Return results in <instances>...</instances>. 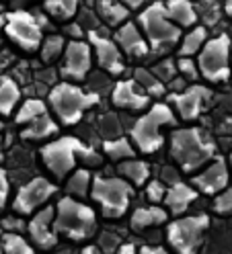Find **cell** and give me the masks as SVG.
<instances>
[{
    "label": "cell",
    "mask_w": 232,
    "mask_h": 254,
    "mask_svg": "<svg viewBox=\"0 0 232 254\" xmlns=\"http://www.w3.org/2000/svg\"><path fill=\"white\" fill-rule=\"evenodd\" d=\"M4 17H6V23H4L6 39L27 54L37 52L39 43L43 39V27L35 17V12L25 8H14L4 12Z\"/></svg>",
    "instance_id": "10"
},
{
    "label": "cell",
    "mask_w": 232,
    "mask_h": 254,
    "mask_svg": "<svg viewBox=\"0 0 232 254\" xmlns=\"http://www.w3.org/2000/svg\"><path fill=\"white\" fill-rule=\"evenodd\" d=\"M121 2L126 4L130 10H140L144 4H148V2H150V0H121Z\"/></svg>",
    "instance_id": "48"
},
{
    "label": "cell",
    "mask_w": 232,
    "mask_h": 254,
    "mask_svg": "<svg viewBox=\"0 0 232 254\" xmlns=\"http://www.w3.org/2000/svg\"><path fill=\"white\" fill-rule=\"evenodd\" d=\"M150 70L156 74V76H158V80H162L164 86H166V82H168V80H173V78L177 76V60L168 58V56H160V60L154 64Z\"/></svg>",
    "instance_id": "35"
},
{
    "label": "cell",
    "mask_w": 232,
    "mask_h": 254,
    "mask_svg": "<svg viewBox=\"0 0 232 254\" xmlns=\"http://www.w3.org/2000/svg\"><path fill=\"white\" fill-rule=\"evenodd\" d=\"M58 131H60V123L50 111H45L39 117L31 119L29 123L23 125L19 137L25 141H48L54 135H58Z\"/></svg>",
    "instance_id": "20"
},
{
    "label": "cell",
    "mask_w": 232,
    "mask_h": 254,
    "mask_svg": "<svg viewBox=\"0 0 232 254\" xmlns=\"http://www.w3.org/2000/svg\"><path fill=\"white\" fill-rule=\"evenodd\" d=\"M92 177H95V174L90 172L88 166H76V168L68 174V177L64 179V181H66V185H64L66 195L76 197V199H86L88 193H90Z\"/></svg>",
    "instance_id": "26"
},
{
    "label": "cell",
    "mask_w": 232,
    "mask_h": 254,
    "mask_svg": "<svg viewBox=\"0 0 232 254\" xmlns=\"http://www.w3.org/2000/svg\"><path fill=\"white\" fill-rule=\"evenodd\" d=\"M230 78H232V74H230Z\"/></svg>",
    "instance_id": "60"
},
{
    "label": "cell",
    "mask_w": 232,
    "mask_h": 254,
    "mask_svg": "<svg viewBox=\"0 0 232 254\" xmlns=\"http://www.w3.org/2000/svg\"><path fill=\"white\" fill-rule=\"evenodd\" d=\"M95 12L105 27L115 29L130 19L132 10L121 0H95Z\"/></svg>",
    "instance_id": "24"
},
{
    "label": "cell",
    "mask_w": 232,
    "mask_h": 254,
    "mask_svg": "<svg viewBox=\"0 0 232 254\" xmlns=\"http://www.w3.org/2000/svg\"><path fill=\"white\" fill-rule=\"evenodd\" d=\"M212 209L218 213V215H230L232 213V187H224L222 190L214 195V203H212Z\"/></svg>",
    "instance_id": "38"
},
{
    "label": "cell",
    "mask_w": 232,
    "mask_h": 254,
    "mask_svg": "<svg viewBox=\"0 0 232 254\" xmlns=\"http://www.w3.org/2000/svg\"><path fill=\"white\" fill-rule=\"evenodd\" d=\"M29 217L31 219L27 221L25 228L29 234V242L37 250H54L60 242V236L54 228V205H43Z\"/></svg>",
    "instance_id": "16"
},
{
    "label": "cell",
    "mask_w": 232,
    "mask_h": 254,
    "mask_svg": "<svg viewBox=\"0 0 232 254\" xmlns=\"http://www.w3.org/2000/svg\"><path fill=\"white\" fill-rule=\"evenodd\" d=\"M117 252L119 254H134V252H138V246L134 242H119Z\"/></svg>",
    "instance_id": "47"
},
{
    "label": "cell",
    "mask_w": 232,
    "mask_h": 254,
    "mask_svg": "<svg viewBox=\"0 0 232 254\" xmlns=\"http://www.w3.org/2000/svg\"><path fill=\"white\" fill-rule=\"evenodd\" d=\"M54 228L60 238L70 242H88L97 234L99 217L97 211L82 199L64 195L54 205Z\"/></svg>",
    "instance_id": "5"
},
{
    "label": "cell",
    "mask_w": 232,
    "mask_h": 254,
    "mask_svg": "<svg viewBox=\"0 0 232 254\" xmlns=\"http://www.w3.org/2000/svg\"><path fill=\"white\" fill-rule=\"evenodd\" d=\"M210 37V31L206 25H193L187 29V33H181V39L177 43V54L179 56H195L202 45L206 43V39Z\"/></svg>",
    "instance_id": "28"
},
{
    "label": "cell",
    "mask_w": 232,
    "mask_h": 254,
    "mask_svg": "<svg viewBox=\"0 0 232 254\" xmlns=\"http://www.w3.org/2000/svg\"><path fill=\"white\" fill-rule=\"evenodd\" d=\"M168 154L181 172L191 174L216 156V144L199 127H177L168 135Z\"/></svg>",
    "instance_id": "3"
},
{
    "label": "cell",
    "mask_w": 232,
    "mask_h": 254,
    "mask_svg": "<svg viewBox=\"0 0 232 254\" xmlns=\"http://www.w3.org/2000/svg\"><path fill=\"white\" fill-rule=\"evenodd\" d=\"M66 37L60 35V33H50V35H43L41 43H39V58L43 64L52 66L54 62H58L64 54V47H66Z\"/></svg>",
    "instance_id": "32"
},
{
    "label": "cell",
    "mask_w": 232,
    "mask_h": 254,
    "mask_svg": "<svg viewBox=\"0 0 232 254\" xmlns=\"http://www.w3.org/2000/svg\"><path fill=\"white\" fill-rule=\"evenodd\" d=\"M12 4H23V2H27V0H10Z\"/></svg>",
    "instance_id": "54"
},
{
    "label": "cell",
    "mask_w": 232,
    "mask_h": 254,
    "mask_svg": "<svg viewBox=\"0 0 232 254\" xmlns=\"http://www.w3.org/2000/svg\"><path fill=\"white\" fill-rule=\"evenodd\" d=\"M103 156L109 158L111 162H121V160H128V158H134L138 154V150L134 148L130 135H117V137H109V139H103L101 144Z\"/></svg>",
    "instance_id": "27"
},
{
    "label": "cell",
    "mask_w": 232,
    "mask_h": 254,
    "mask_svg": "<svg viewBox=\"0 0 232 254\" xmlns=\"http://www.w3.org/2000/svg\"><path fill=\"white\" fill-rule=\"evenodd\" d=\"M45 101H48L50 113L56 117L60 127L62 125L72 127L76 123H80V119L92 107H97L101 103V94L80 88L78 82L60 80L52 84Z\"/></svg>",
    "instance_id": "4"
},
{
    "label": "cell",
    "mask_w": 232,
    "mask_h": 254,
    "mask_svg": "<svg viewBox=\"0 0 232 254\" xmlns=\"http://www.w3.org/2000/svg\"><path fill=\"white\" fill-rule=\"evenodd\" d=\"M226 160H228V168H230V177H232V152H230V156L226 158Z\"/></svg>",
    "instance_id": "53"
},
{
    "label": "cell",
    "mask_w": 232,
    "mask_h": 254,
    "mask_svg": "<svg viewBox=\"0 0 232 254\" xmlns=\"http://www.w3.org/2000/svg\"><path fill=\"white\" fill-rule=\"evenodd\" d=\"M136 195V187L123 177H92L88 197L99 205L101 217L121 219L130 211L132 199Z\"/></svg>",
    "instance_id": "7"
},
{
    "label": "cell",
    "mask_w": 232,
    "mask_h": 254,
    "mask_svg": "<svg viewBox=\"0 0 232 254\" xmlns=\"http://www.w3.org/2000/svg\"><path fill=\"white\" fill-rule=\"evenodd\" d=\"M166 183L164 181H160V179H148L146 181V185H144V189H146V199L150 201V203H162V199H164V193H166Z\"/></svg>",
    "instance_id": "39"
},
{
    "label": "cell",
    "mask_w": 232,
    "mask_h": 254,
    "mask_svg": "<svg viewBox=\"0 0 232 254\" xmlns=\"http://www.w3.org/2000/svg\"><path fill=\"white\" fill-rule=\"evenodd\" d=\"M160 181H166V185H171V183L179 181V177H177V172H175L171 166H164V170H162V179H160Z\"/></svg>",
    "instance_id": "46"
},
{
    "label": "cell",
    "mask_w": 232,
    "mask_h": 254,
    "mask_svg": "<svg viewBox=\"0 0 232 254\" xmlns=\"http://www.w3.org/2000/svg\"><path fill=\"white\" fill-rule=\"evenodd\" d=\"M195 2V10H197V19L204 21V25L210 29L212 25H216L222 17V6L216 0H193Z\"/></svg>",
    "instance_id": "34"
},
{
    "label": "cell",
    "mask_w": 232,
    "mask_h": 254,
    "mask_svg": "<svg viewBox=\"0 0 232 254\" xmlns=\"http://www.w3.org/2000/svg\"><path fill=\"white\" fill-rule=\"evenodd\" d=\"M191 185L202 195L214 197L218 190L230 185V168L224 156L216 154L210 162H206L199 170L191 172Z\"/></svg>",
    "instance_id": "15"
},
{
    "label": "cell",
    "mask_w": 232,
    "mask_h": 254,
    "mask_svg": "<svg viewBox=\"0 0 232 254\" xmlns=\"http://www.w3.org/2000/svg\"><path fill=\"white\" fill-rule=\"evenodd\" d=\"M177 74L185 78V82H197L199 80V70H197L195 56H179Z\"/></svg>",
    "instance_id": "36"
},
{
    "label": "cell",
    "mask_w": 232,
    "mask_h": 254,
    "mask_svg": "<svg viewBox=\"0 0 232 254\" xmlns=\"http://www.w3.org/2000/svg\"><path fill=\"white\" fill-rule=\"evenodd\" d=\"M99 133H101L103 139L121 135V121H119V117L113 115V113L101 115V117H99Z\"/></svg>",
    "instance_id": "37"
},
{
    "label": "cell",
    "mask_w": 232,
    "mask_h": 254,
    "mask_svg": "<svg viewBox=\"0 0 232 254\" xmlns=\"http://www.w3.org/2000/svg\"><path fill=\"white\" fill-rule=\"evenodd\" d=\"M117 174L138 189V187L146 185V181L150 179V174H152V168H150V164L146 160H140V158L134 156V158H128V160L117 162Z\"/></svg>",
    "instance_id": "25"
},
{
    "label": "cell",
    "mask_w": 232,
    "mask_h": 254,
    "mask_svg": "<svg viewBox=\"0 0 232 254\" xmlns=\"http://www.w3.org/2000/svg\"><path fill=\"white\" fill-rule=\"evenodd\" d=\"M138 27L142 29V33L150 45V54L154 56H166L171 54L179 39L183 29L177 27L171 19L166 17L164 4L160 0H150L138 12Z\"/></svg>",
    "instance_id": "6"
},
{
    "label": "cell",
    "mask_w": 232,
    "mask_h": 254,
    "mask_svg": "<svg viewBox=\"0 0 232 254\" xmlns=\"http://www.w3.org/2000/svg\"><path fill=\"white\" fill-rule=\"evenodd\" d=\"M86 41L92 47V60L97 62L99 70L107 72L111 78H119L126 72L128 60L111 35H103L101 31H86Z\"/></svg>",
    "instance_id": "13"
},
{
    "label": "cell",
    "mask_w": 232,
    "mask_h": 254,
    "mask_svg": "<svg viewBox=\"0 0 232 254\" xmlns=\"http://www.w3.org/2000/svg\"><path fill=\"white\" fill-rule=\"evenodd\" d=\"M132 78L138 82V86H140L150 99H160V97H164V94H166L164 82L158 80V76L154 74L150 68H136Z\"/></svg>",
    "instance_id": "31"
},
{
    "label": "cell",
    "mask_w": 232,
    "mask_h": 254,
    "mask_svg": "<svg viewBox=\"0 0 232 254\" xmlns=\"http://www.w3.org/2000/svg\"><path fill=\"white\" fill-rule=\"evenodd\" d=\"M0 252H2V248H0Z\"/></svg>",
    "instance_id": "59"
},
{
    "label": "cell",
    "mask_w": 232,
    "mask_h": 254,
    "mask_svg": "<svg viewBox=\"0 0 232 254\" xmlns=\"http://www.w3.org/2000/svg\"><path fill=\"white\" fill-rule=\"evenodd\" d=\"M2 160H4V141H2V135H0V164H2Z\"/></svg>",
    "instance_id": "52"
},
{
    "label": "cell",
    "mask_w": 232,
    "mask_h": 254,
    "mask_svg": "<svg viewBox=\"0 0 232 254\" xmlns=\"http://www.w3.org/2000/svg\"><path fill=\"white\" fill-rule=\"evenodd\" d=\"M166 242L179 254H195L204 246L206 234L210 230V215H177L173 221H166Z\"/></svg>",
    "instance_id": "9"
},
{
    "label": "cell",
    "mask_w": 232,
    "mask_h": 254,
    "mask_svg": "<svg viewBox=\"0 0 232 254\" xmlns=\"http://www.w3.org/2000/svg\"><path fill=\"white\" fill-rule=\"evenodd\" d=\"M60 64V78L70 82H84L92 70V47L84 39H68Z\"/></svg>",
    "instance_id": "12"
},
{
    "label": "cell",
    "mask_w": 232,
    "mask_h": 254,
    "mask_svg": "<svg viewBox=\"0 0 232 254\" xmlns=\"http://www.w3.org/2000/svg\"><path fill=\"white\" fill-rule=\"evenodd\" d=\"M4 23H6V17H4V12H0V37L4 33Z\"/></svg>",
    "instance_id": "51"
},
{
    "label": "cell",
    "mask_w": 232,
    "mask_h": 254,
    "mask_svg": "<svg viewBox=\"0 0 232 254\" xmlns=\"http://www.w3.org/2000/svg\"><path fill=\"white\" fill-rule=\"evenodd\" d=\"M0 12H4V4L2 2H0Z\"/></svg>",
    "instance_id": "56"
},
{
    "label": "cell",
    "mask_w": 232,
    "mask_h": 254,
    "mask_svg": "<svg viewBox=\"0 0 232 254\" xmlns=\"http://www.w3.org/2000/svg\"><path fill=\"white\" fill-rule=\"evenodd\" d=\"M23 99L21 84L8 74H0V117H12L14 109Z\"/></svg>",
    "instance_id": "23"
},
{
    "label": "cell",
    "mask_w": 232,
    "mask_h": 254,
    "mask_svg": "<svg viewBox=\"0 0 232 254\" xmlns=\"http://www.w3.org/2000/svg\"><path fill=\"white\" fill-rule=\"evenodd\" d=\"M160 2H164V0H160Z\"/></svg>",
    "instance_id": "58"
},
{
    "label": "cell",
    "mask_w": 232,
    "mask_h": 254,
    "mask_svg": "<svg viewBox=\"0 0 232 254\" xmlns=\"http://www.w3.org/2000/svg\"><path fill=\"white\" fill-rule=\"evenodd\" d=\"M64 37L66 39H84L86 37V31H84V27L78 23V21H66V25H64Z\"/></svg>",
    "instance_id": "43"
},
{
    "label": "cell",
    "mask_w": 232,
    "mask_h": 254,
    "mask_svg": "<svg viewBox=\"0 0 232 254\" xmlns=\"http://www.w3.org/2000/svg\"><path fill=\"white\" fill-rule=\"evenodd\" d=\"M58 190H60V187L54 181L45 179V177H33L25 185H21L19 190L14 193L12 211L27 217L33 211H37L39 207H43V205H48L58 195Z\"/></svg>",
    "instance_id": "11"
},
{
    "label": "cell",
    "mask_w": 232,
    "mask_h": 254,
    "mask_svg": "<svg viewBox=\"0 0 232 254\" xmlns=\"http://www.w3.org/2000/svg\"><path fill=\"white\" fill-rule=\"evenodd\" d=\"M210 99H212V90L208 86L199 84V82H191L183 90L173 92L171 97H168V103H171V107L175 109L177 119L195 121L206 111Z\"/></svg>",
    "instance_id": "14"
},
{
    "label": "cell",
    "mask_w": 232,
    "mask_h": 254,
    "mask_svg": "<svg viewBox=\"0 0 232 254\" xmlns=\"http://www.w3.org/2000/svg\"><path fill=\"white\" fill-rule=\"evenodd\" d=\"M45 111H50L48 101H43L41 97H27L25 101L21 99L19 107L14 109L12 117H14V123H17V125H25L31 119H35L41 113H45Z\"/></svg>",
    "instance_id": "30"
},
{
    "label": "cell",
    "mask_w": 232,
    "mask_h": 254,
    "mask_svg": "<svg viewBox=\"0 0 232 254\" xmlns=\"http://www.w3.org/2000/svg\"><path fill=\"white\" fill-rule=\"evenodd\" d=\"M199 190L191 185V183H183V181H175L166 187V193L162 199V207L168 211V215H183L191 205L197 201Z\"/></svg>",
    "instance_id": "19"
},
{
    "label": "cell",
    "mask_w": 232,
    "mask_h": 254,
    "mask_svg": "<svg viewBox=\"0 0 232 254\" xmlns=\"http://www.w3.org/2000/svg\"><path fill=\"white\" fill-rule=\"evenodd\" d=\"M168 211L162 207L160 203H150V205H144V207H138L132 211L130 215V228L134 232H144V230H150V228H158V226H164L168 221Z\"/></svg>",
    "instance_id": "21"
},
{
    "label": "cell",
    "mask_w": 232,
    "mask_h": 254,
    "mask_svg": "<svg viewBox=\"0 0 232 254\" xmlns=\"http://www.w3.org/2000/svg\"><path fill=\"white\" fill-rule=\"evenodd\" d=\"M8 195H10V181H8V174L6 170L0 166V211L6 207L8 203Z\"/></svg>",
    "instance_id": "44"
},
{
    "label": "cell",
    "mask_w": 232,
    "mask_h": 254,
    "mask_svg": "<svg viewBox=\"0 0 232 254\" xmlns=\"http://www.w3.org/2000/svg\"><path fill=\"white\" fill-rule=\"evenodd\" d=\"M115 43L119 45V50L123 52L126 60L138 62V60H146L150 56V45L142 33V29L138 27L136 21H126L119 27H115V33L111 35Z\"/></svg>",
    "instance_id": "17"
},
{
    "label": "cell",
    "mask_w": 232,
    "mask_h": 254,
    "mask_svg": "<svg viewBox=\"0 0 232 254\" xmlns=\"http://www.w3.org/2000/svg\"><path fill=\"white\" fill-rule=\"evenodd\" d=\"M0 226H2V232H23L27 228V224L23 221V215H8L0 221Z\"/></svg>",
    "instance_id": "42"
},
{
    "label": "cell",
    "mask_w": 232,
    "mask_h": 254,
    "mask_svg": "<svg viewBox=\"0 0 232 254\" xmlns=\"http://www.w3.org/2000/svg\"><path fill=\"white\" fill-rule=\"evenodd\" d=\"M80 252H82V254H99L101 248H99V244H84Z\"/></svg>",
    "instance_id": "49"
},
{
    "label": "cell",
    "mask_w": 232,
    "mask_h": 254,
    "mask_svg": "<svg viewBox=\"0 0 232 254\" xmlns=\"http://www.w3.org/2000/svg\"><path fill=\"white\" fill-rule=\"evenodd\" d=\"M2 129H4V119L0 117V131H2Z\"/></svg>",
    "instance_id": "55"
},
{
    "label": "cell",
    "mask_w": 232,
    "mask_h": 254,
    "mask_svg": "<svg viewBox=\"0 0 232 254\" xmlns=\"http://www.w3.org/2000/svg\"><path fill=\"white\" fill-rule=\"evenodd\" d=\"M76 21L84 27V31H101V27H103L101 19L97 17V12L92 8H84V10L78 8V12H76Z\"/></svg>",
    "instance_id": "40"
},
{
    "label": "cell",
    "mask_w": 232,
    "mask_h": 254,
    "mask_svg": "<svg viewBox=\"0 0 232 254\" xmlns=\"http://www.w3.org/2000/svg\"><path fill=\"white\" fill-rule=\"evenodd\" d=\"M222 10H224V14L228 19H232V0H226V2L222 4Z\"/></svg>",
    "instance_id": "50"
},
{
    "label": "cell",
    "mask_w": 232,
    "mask_h": 254,
    "mask_svg": "<svg viewBox=\"0 0 232 254\" xmlns=\"http://www.w3.org/2000/svg\"><path fill=\"white\" fill-rule=\"evenodd\" d=\"M138 252L140 254H166L168 250L164 246H160V244H144V246L138 248Z\"/></svg>",
    "instance_id": "45"
},
{
    "label": "cell",
    "mask_w": 232,
    "mask_h": 254,
    "mask_svg": "<svg viewBox=\"0 0 232 254\" xmlns=\"http://www.w3.org/2000/svg\"><path fill=\"white\" fill-rule=\"evenodd\" d=\"M111 103L115 109L130 111V113H142L144 109L150 107L152 99L138 86L134 78H126V80H117L111 86Z\"/></svg>",
    "instance_id": "18"
},
{
    "label": "cell",
    "mask_w": 232,
    "mask_h": 254,
    "mask_svg": "<svg viewBox=\"0 0 232 254\" xmlns=\"http://www.w3.org/2000/svg\"><path fill=\"white\" fill-rule=\"evenodd\" d=\"M0 248L6 254H33L35 252V246L21 232H2L0 234Z\"/></svg>",
    "instance_id": "33"
},
{
    "label": "cell",
    "mask_w": 232,
    "mask_h": 254,
    "mask_svg": "<svg viewBox=\"0 0 232 254\" xmlns=\"http://www.w3.org/2000/svg\"><path fill=\"white\" fill-rule=\"evenodd\" d=\"M199 76L210 84H224L232 74V39L228 33L208 37L195 54Z\"/></svg>",
    "instance_id": "8"
},
{
    "label": "cell",
    "mask_w": 232,
    "mask_h": 254,
    "mask_svg": "<svg viewBox=\"0 0 232 254\" xmlns=\"http://www.w3.org/2000/svg\"><path fill=\"white\" fill-rule=\"evenodd\" d=\"M162 4H164L166 17L181 29H189L195 23H199L193 0H164Z\"/></svg>",
    "instance_id": "22"
},
{
    "label": "cell",
    "mask_w": 232,
    "mask_h": 254,
    "mask_svg": "<svg viewBox=\"0 0 232 254\" xmlns=\"http://www.w3.org/2000/svg\"><path fill=\"white\" fill-rule=\"evenodd\" d=\"M228 35H230V39H232V27H230V33H228Z\"/></svg>",
    "instance_id": "57"
},
{
    "label": "cell",
    "mask_w": 232,
    "mask_h": 254,
    "mask_svg": "<svg viewBox=\"0 0 232 254\" xmlns=\"http://www.w3.org/2000/svg\"><path fill=\"white\" fill-rule=\"evenodd\" d=\"M119 242H121V238L117 234H111V232L99 234V248H101V252H117Z\"/></svg>",
    "instance_id": "41"
},
{
    "label": "cell",
    "mask_w": 232,
    "mask_h": 254,
    "mask_svg": "<svg viewBox=\"0 0 232 254\" xmlns=\"http://www.w3.org/2000/svg\"><path fill=\"white\" fill-rule=\"evenodd\" d=\"M80 8V0H43V12L50 19L66 23L76 17Z\"/></svg>",
    "instance_id": "29"
},
{
    "label": "cell",
    "mask_w": 232,
    "mask_h": 254,
    "mask_svg": "<svg viewBox=\"0 0 232 254\" xmlns=\"http://www.w3.org/2000/svg\"><path fill=\"white\" fill-rule=\"evenodd\" d=\"M175 125H177V113L171 105L164 101L150 103V107L142 111V115L134 119L130 127V139L134 148L138 150V154L152 156L158 150H162L166 141L162 135V129L164 127H175Z\"/></svg>",
    "instance_id": "2"
},
{
    "label": "cell",
    "mask_w": 232,
    "mask_h": 254,
    "mask_svg": "<svg viewBox=\"0 0 232 254\" xmlns=\"http://www.w3.org/2000/svg\"><path fill=\"white\" fill-rule=\"evenodd\" d=\"M41 162L56 181H64L68 174L82 162V166L95 168L103 164V152L84 144L76 135H60L45 141L39 150Z\"/></svg>",
    "instance_id": "1"
}]
</instances>
